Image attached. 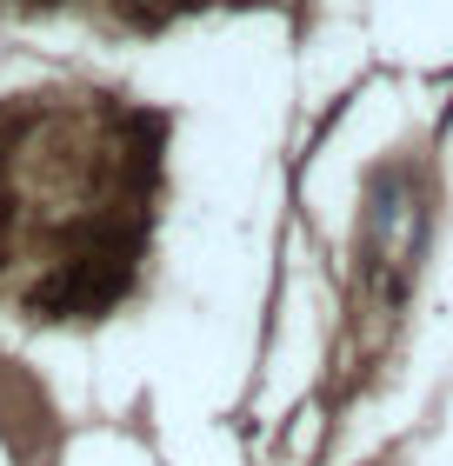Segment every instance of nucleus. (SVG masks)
I'll return each mask as SVG.
<instances>
[{"label":"nucleus","instance_id":"1","mask_svg":"<svg viewBox=\"0 0 453 466\" xmlns=\"http://www.w3.org/2000/svg\"><path fill=\"white\" fill-rule=\"evenodd\" d=\"M134 7H140L147 20H160V14H174V7H193V0H134Z\"/></svg>","mask_w":453,"mask_h":466}]
</instances>
